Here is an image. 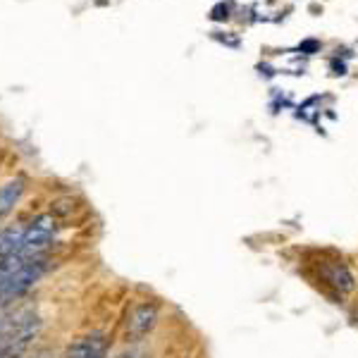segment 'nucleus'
I'll return each instance as SVG.
<instances>
[{
    "label": "nucleus",
    "instance_id": "nucleus-1",
    "mask_svg": "<svg viewBox=\"0 0 358 358\" xmlns=\"http://www.w3.org/2000/svg\"><path fill=\"white\" fill-rule=\"evenodd\" d=\"M45 273H48V256H38L27 261L5 285H0V310L20 301L22 296H27L41 282Z\"/></svg>",
    "mask_w": 358,
    "mask_h": 358
},
{
    "label": "nucleus",
    "instance_id": "nucleus-2",
    "mask_svg": "<svg viewBox=\"0 0 358 358\" xmlns=\"http://www.w3.org/2000/svg\"><path fill=\"white\" fill-rule=\"evenodd\" d=\"M57 229H60V224H57V217L53 213H41V215H36L27 224L24 239H22V246L17 253H20L24 261L45 256V251L53 246Z\"/></svg>",
    "mask_w": 358,
    "mask_h": 358
},
{
    "label": "nucleus",
    "instance_id": "nucleus-3",
    "mask_svg": "<svg viewBox=\"0 0 358 358\" xmlns=\"http://www.w3.org/2000/svg\"><path fill=\"white\" fill-rule=\"evenodd\" d=\"M158 320H160V306L155 301L143 299V301L134 303L129 315H127V327H124L127 342H131V344L143 342V339L155 330Z\"/></svg>",
    "mask_w": 358,
    "mask_h": 358
},
{
    "label": "nucleus",
    "instance_id": "nucleus-4",
    "mask_svg": "<svg viewBox=\"0 0 358 358\" xmlns=\"http://www.w3.org/2000/svg\"><path fill=\"white\" fill-rule=\"evenodd\" d=\"M24 189H27V182L22 177L10 179L8 184L0 187V220H5V217L15 210L17 203L22 201V196H24Z\"/></svg>",
    "mask_w": 358,
    "mask_h": 358
},
{
    "label": "nucleus",
    "instance_id": "nucleus-5",
    "mask_svg": "<svg viewBox=\"0 0 358 358\" xmlns=\"http://www.w3.org/2000/svg\"><path fill=\"white\" fill-rule=\"evenodd\" d=\"M322 277H325L327 282L334 287L337 292L342 294H351L356 289V277L351 273L349 268H346L344 263H330L322 268Z\"/></svg>",
    "mask_w": 358,
    "mask_h": 358
},
{
    "label": "nucleus",
    "instance_id": "nucleus-6",
    "mask_svg": "<svg viewBox=\"0 0 358 358\" xmlns=\"http://www.w3.org/2000/svg\"><path fill=\"white\" fill-rule=\"evenodd\" d=\"M27 224H8V227L0 229V258H8L13 253L20 251L22 239H24Z\"/></svg>",
    "mask_w": 358,
    "mask_h": 358
},
{
    "label": "nucleus",
    "instance_id": "nucleus-7",
    "mask_svg": "<svg viewBox=\"0 0 358 358\" xmlns=\"http://www.w3.org/2000/svg\"><path fill=\"white\" fill-rule=\"evenodd\" d=\"M17 317H20V313H13V310H8V308L0 310V339H3L10 330H13Z\"/></svg>",
    "mask_w": 358,
    "mask_h": 358
},
{
    "label": "nucleus",
    "instance_id": "nucleus-8",
    "mask_svg": "<svg viewBox=\"0 0 358 358\" xmlns=\"http://www.w3.org/2000/svg\"><path fill=\"white\" fill-rule=\"evenodd\" d=\"M115 358H141V354H138V351H122V354L120 356H115Z\"/></svg>",
    "mask_w": 358,
    "mask_h": 358
}]
</instances>
